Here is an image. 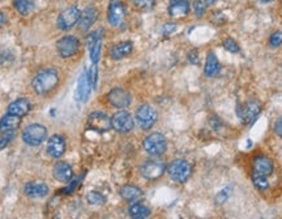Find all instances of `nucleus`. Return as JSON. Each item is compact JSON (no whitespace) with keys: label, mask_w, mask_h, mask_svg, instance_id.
Here are the masks:
<instances>
[{"label":"nucleus","mask_w":282,"mask_h":219,"mask_svg":"<svg viewBox=\"0 0 282 219\" xmlns=\"http://www.w3.org/2000/svg\"><path fill=\"white\" fill-rule=\"evenodd\" d=\"M59 84V73L55 68H45L39 71L31 81L35 94L46 96L55 89Z\"/></svg>","instance_id":"obj_1"},{"label":"nucleus","mask_w":282,"mask_h":219,"mask_svg":"<svg viewBox=\"0 0 282 219\" xmlns=\"http://www.w3.org/2000/svg\"><path fill=\"white\" fill-rule=\"evenodd\" d=\"M166 171L175 183L184 184L192 175V166L184 159H174L166 167Z\"/></svg>","instance_id":"obj_2"},{"label":"nucleus","mask_w":282,"mask_h":219,"mask_svg":"<svg viewBox=\"0 0 282 219\" xmlns=\"http://www.w3.org/2000/svg\"><path fill=\"white\" fill-rule=\"evenodd\" d=\"M142 146L149 155L161 157L167 150V140L163 134L155 132V133H151L145 137L144 141H142Z\"/></svg>","instance_id":"obj_3"},{"label":"nucleus","mask_w":282,"mask_h":219,"mask_svg":"<svg viewBox=\"0 0 282 219\" xmlns=\"http://www.w3.org/2000/svg\"><path fill=\"white\" fill-rule=\"evenodd\" d=\"M47 138V129L42 124H30L22 132V141L29 146H39Z\"/></svg>","instance_id":"obj_4"},{"label":"nucleus","mask_w":282,"mask_h":219,"mask_svg":"<svg viewBox=\"0 0 282 219\" xmlns=\"http://www.w3.org/2000/svg\"><path fill=\"white\" fill-rule=\"evenodd\" d=\"M260 112H262V105L256 100H250L248 102L241 105L237 110L238 117L243 124H251L258 119Z\"/></svg>","instance_id":"obj_5"},{"label":"nucleus","mask_w":282,"mask_h":219,"mask_svg":"<svg viewBox=\"0 0 282 219\" xmlns=\"http://www.w3.org/2000/svg\"><path fill=\"white\" fill-rule=\"evenodd\" d=\"M56 50L60 58L68 59L75 56L80 50V41L75 35H64L56 42Z\"/></svg>","instance_id":"obj_6"},{"label":"nucleus","mask_w":282,"mask_h":219,"mask_svg":"<svg viewBox=\"0 0 282 219\" xmlns=\"http://www.w3.org/2000/svg\"><path fill=\"white\" fill-rule=\"evenodd\" d=\"M157 119H158L157 111L149 105H141L136 111V120L141 129H150L157 123Z\"/></svg>","instance_id":"obj_7"},{"label":"nucleus","mask_w":282,"mask_h":219,"mask_svg":"<svg viewBox=\"0 0 282 219\" xmlns=\"http://www.w3.org/2000/svg\"><path fill=\"white\" fill-rule=\"evenodd\" d=\"M104 29H98L88 35V47H89L90 60L93 64H98L102 52V45H104Z\"/></svg>","instance_id":"obj_8"},{"label":"nucleus","mask_w":282,"mask_h":219,"mask_svg":"<svg viewBox=\"0 0 282 219\" xmlns=\"http://www.w3.org/2000/svg\"><path fill=\"white\" fill-rule=\"evenodd\" d=\"M111 127L114 130H117L118 133H130L135 127L134 117L131 113L127 111H118L111 117Z\"/></svg>","instance_id":"obj_9"},{"label":"nucleus","mask_w":282,"mask_h":219,"mask_svg":"<svg viewBox=\"0 0 282 219\" xmlns=\"http://www.w3.org/2000/svg\"><path fill=\"white\" fill-rule=\"evenodd\" d=\"M80 16H81V10L79 9V7L76 5H71L67 9H64L62 13L59 14L58 21H56V25L60 30H69L72 29L75 25H77L80 20Z\"/></svg>","instance_id":"obj_10"},{"label":"nucleus","mask_w":282,"mask_h":219,"mask_svg":"<svg viewBox=\"0 0 282 219\" xmlns=\"http://www.w3.org/2000/svg\"><path fill=\"white\" fill-rule=\"evenodd\" d=\"M166 166L162 161L158 159H150L146 161L140 168L141 176L146 180H157L165 174Z\"/></svg>","instance_id":"obj_11"},{"label":"nucleus","mask_w":282,"mask_h":219,"mask_svg":"<svg viewBox=\"0 0 282 219\" xmlns=\"http://www.w3.org/2000/svg\"><path fill=\"white\" fill-rule=\"evenodd\" d=\"M126 16H127V8H126L123 1H121V0H111L109 10H107L109 24L114 27L119 26L124 21Z\"/></svg>","instance_id":"obj_12"},{"label":"nucleus","mask_w":282,"mask_h":219,"mask_svg":"<svg viewBox=\"0 0 282 219\" xmlns=\"http://www.w3.org/2000/svg\"><path fill=\"white\" fill-rule=\"evenodd\" d=\"M92 85L88 77V69H83L77 80V86L75 90V100L77 103H86L89 100L90 93H92Z\"/></svg>","instance_id":"obj_13"},{"label":"nucleus","mask_w":282,"mask_h":219,"mask_svg":"<svg viewBox=\"0 0 282 219\" xmlns=\"http://www.w3.org/2000/svg\"><path fill=\"white\" fill-rule=\"evenodd\" d=\"M88 127L98 133H105L111 129V117L104 112H92L88 116Z\"/></svg>","instance_id":"obj_14"},{"label":"nucleus","mask_w":282,"mask_h":219,"mask_svg":"<svg viewBox=\"0 0 282 219\" xmlns=\"http://www.w3.org/2000/svg\"><path fill=\"white\" fill-rule=\"evenodd\" d=\"M107 101L110 103L111 106L115 109H127L132 102L131 94L126 89L122 88H115V89L110 90V93L107 94Z\"/></svg>","instance_id":"obj_15"},{"label":"nucleus","mask_w":282,"mask_h":219,"mask_svg":"<svg viewBox=\"0 0 282 219\" xmlns=\"http://www.w3.org/2000/svg\"><path fill=\"white\" fill-rule=\"evenodd\" d=\"M97 18H98V10L93 5H88L85 9L81 12V16H80V20L77 22L79 25V29L81 31L89 30L90 27L96 24Z\"/></svg>","instance_id":"obj_16"},{"label":"nucleus","mask_w":282,"mask_h":219,"mask_svg":"<svg viewBox=\"0 0 282 219\" xmlns=\"http://www.w3.org/2000/svg\"><path fill=\"white\" fill-rule=\"evenodd\" d=\"M47 153L52 158H60L66 153V140L60 134H54L47 141Z\"/></svg>","instance_id":"obj_17"},{"label":"nucleus","mask_w":282,"mask_h":219,"mask_svg":"<svg viewBox=\"0 0 282 219\" xmlns=\"http://www.w3.org/2000/svg\"><path fill=\"white\" fill-rule=\"evenodd\" d=\"M275 171L272 159H269L265 155H259L254 159V172L255 174L264 175V176H271Z\"/></svg>","instance_id":"obj_18"},{"label":"nucleus","mask_w":282,"mask_h":219,"mask_svg":"<svg viewBox=\"0 0 282 219\" xmlns=\"http://www.w3.org/2000/svg\"><path fill=\"white\" fill-rule=\"evenodd\" d=\"M24 193L31 199H43L48 195V187L45 183L29 182L25 185Z\"/></svg>","instance_id":"obj_19"},{"label":"nucleus","mask_w":282,"mask_h":219,"mask_svg":"<svg viewBox=\"0 0 282 219\" xmlns=\"http://www.w3.org/2000/svg\"><path fill=\"white\" fill-rule=\"evenodd\" d=\"M52 175L54 178L60 183H68L71 182V179L73 176V170L71 167V164H68L67 162H58V163L54 166V170H52Z\"/></svg>","instance_id":"obj_20"},{"label":"nucleus","mask_w":282,"mask_h":219,"mask_svg":"<svg viewBox=\"0 0 282 219\" xmlns=\"http://www.w3.org/2000/svg\"><path fill=\"white\" fill-rule=\"evenodd\" d=\"M31 110V103L25 98H18V100L13 101L12 103H9V106L7 109L8 113H12V115H16V116H26Z\"/></svg>","instance_id":"obj_21"},{"label":"nucleus","mask_w":282,"mask_h":219,"mask_svg":"<svg viewBox=\"0 0 282 219\" xmlns=\"http://www.w3.org/2000/svg\"><path fill=\"white\" fill-rule=\"evenodd\" d=\"M134 51V43L131 41H123L113 46L110 50V56L114 60H121Z\"/></svg>","instance_id":"obj_22"},{"label":"nucleus","mask_w":282,"mask_h":219,"mask_svg":"<svg viewBox=\"0 0 282 219\" xmlns=\"http://www.w3.org/2000/svg\"><path fill=\"white\" fill-rule=\"evenodd\" d=\"M21 117L12 115V113H7L5 116L0 119V132L3 133H13L14 130L20 127Z\"/></svg>","instance_id":"obj_23"},{"label":"nucleus","mask_w":282,"mask_h":219,"mask_svg":"<svg viewBox=\"0 0 282 219\" xmlns=\"http://www.w3.org/2000/svg\"><path fill=\"white\" fill-rule=\"evenodd\" d=\"M119 193H121L122 199L127 202H136L140 199H142V196H144L142 191H141L139 187H136V185H130V184L122 187Z\"/></svg>","instance_id":"obj_24"},{"label":"nucleus","mask_w":282,"mask_h":219,"mask_svg":"<svg viewBox=\"0 0 282 219\" xmlns=\"http://www.w3.org/2000/svg\"><path fill=\"white\" fill-rule=\"evenodd\" d=\"M169 16L172 18L186 17L191 10V5L187 0L184 1H178V3H171L169 7Z\"/></svg>","instance_id":"obj_25"},{"label":"nucleus","mask_w":282,"mask_h":219,"mask_svg":"<svg viewBox=\"0 0 282 219\" xmlns=\"http://www.w3.org/2000/svg\"><path fill=\"white\" fill-rule=\"evenodd\" d=\"M204 72L207 77H214L221 72V64L214 52H209L207 56V62L204 67Z\"/></svg>","instance_id":"obj_26"},{"label":"nucleus","mask_w":282,"mask_h":219,"mask_svg":"<svg viewBox=\"0 0 282 219\" xmlns=\"http://www.w3.org/2000/svg\"><path fill=\"white\" fill-rule=\"evenodd\" d=\"M128 214L131 218L135 219H144L150 217L151 210L149 209L148 206L144 205V204H140V202H134L130 208H128Z\"/></svg>","instance_id":"obj_27"},{"label":"nucleus","mask_w":282,"mask_h":219,"mask_svg":"<svg viewBox=\"0 0 282 219\" xmlns=\"http://www.w3.org/2000/svg\"><path fill=\"white\" fill-rule=\"evenodd\" d=\"M13 7L20 14L28 16L31 10L34 9V4L31 3L30 0H14Z\"/></svg>","instance_id":"obj_28"},{"label":"nucleus","mask_w":282,"mask_h":219,"mask_svg":"<svg viewBox=\"0 0 282 219\" xmlns=\"http://www.w3.org/2000/svg\"><path fill=\"white\" fill-rule=\"evenodd\" d=\"M252 183H254L255 188L259 189L260 192H264L269 188L268 176H264V175L252 172Z\"/></svg>","instance_id":"obj_29"},{"label":"nucleus","mask_w":282,"mask_h":219,"mask_svg":"<svg viewBox=\"0 0 282 219\" xmlns=\"http://www.w3.org/2000/svg\"><path fill=\"white\" fill-rule=\"evenodd\" d=\"M86 200H88L90 205H104L105 202H106V197L102 193L96 191L89 192L88 196H86Z\"/></svg>","instance_id":"obj_30"},{"label":"nucleus","mask_w":282,"mask_h":219,"mask_svg":"<svg viewBox=\"0 0 282 219\" xmlns=\"http://www.w3.org/2000/svg\"><path fill=\"white\" fill-rule=\"evenodd\" d=\"M134 5L140 10H150L154 8L155 0H132Z\"/></svg>","instance_id":"obj_31"},{"label":"nucleus","mask_w":282,"mask_h":219,"mask_svg":"<svg viewBox=\"0 0 282 219\" xmlns=\"http://www.w3.org/2000/svg\"><path fill=\"white\" fill-rule=\"evenodd\" d=\"M88 77H89L92 89L94 90L97 88V82H98V68H97V64H93L90 67V69H88Z\"/></svg>","instance_id":"obj_32"},{"label":"nucleus","mask_w":282,"mask_h":219,"mask_svg":"<svg viewBox=\"0 0 282 219\" xmlns=\"http://www.w3.org/2000/svg\"><path fill=\"white\" fill-rule=\"evenodd\" d=\"M207 5L204 3V0H195L193 3V12L196 14L197 17H203L205 12H207Z\"/></svg>","instance_id":"obj_33"},{"label":"nucleus","mask_w":282,"mask_h":219,"mask_svg":"<svg viewBox=\"0 0 282 219\" xmlns=\"http://www.w3.org/2000/svg\"><path fill=\"white\" fill-rule=\"evenodd\" d=\"M222 46L225 47V50L229 52H231V54H238L239 52V46H238L237 42L234 41V39H231V38H227V39H225L224 43H222Z\"/></svg>","instance_id":"obj_34"},{"label":"nucleus","mask_w":282,"mask_h":219,"mask_svg":"<svg viewBox=\"0 0 282 219\" xmlns=\"http://www.w3.org/2000/svg\"><path fill=\"white\" fill-rule=\"evenodd\" d=\"M269 45L272 47H280L282 45V31H276L269 38Z\"/></svg>","instance_id":"obj_35"},{"label":"nucleus","mask_w":282,"mask_h":219,"mask_svg":"<svg viewBox=\"0 0 282 219\" xmlns=\"http://www.w3.org/2000/svg\"><path fill=\"white\" fill-rule=\"evenodd\" d=\"M230 192H231V188L230 187H227V188L222 189V191L217 195L216 197V202L218 204V205H221V204H224L225 201H226L227 199H229V196H230Z\"/></svg>","instance_id":"obj_36"},{"label":"nucleus","mask_w":282,"mask_h":219,"mask_svg":"<svg viewBox=\"0 0 282 219\" xmlns=\"http://www.w3.org/2000/svg\"><path fill=\"white\" fill-rule=\"evenodd\" d=\"M175 30H176V24H174V22H167V24L163 25L162 33H163V35H170Z\"/></svg>","instance_id":"obj_37"},{"label":"nucleus","mask_w":282,"mask_h":219,"mask_svg":"<svg viewBox=\"0 0 282 219\" xmlns=\"http://www.w3.org/2000/svg\"><path fill=\"white\" fill-rule=\"evenodd\" d=\"M12 137H13V136H12L10 133H5V136L0 137V150H3L4 147L9 144V141L12 140Z\"/></svg>","instance_id":"obj_38"},{"label":"nucleus","mask_w":282,"mask_h":219,"mask_svg":"<svg viewBox=\"0 0 282 219\" xmlns=\"http://www.w3.org/2000/svg\"><path fill=\"white\" fill-rule=\"evenodd\" d=\"M188 60L189 63H192V64H197V63H199V52H197V50H192V51L189 52Z\"/></svg>","instance_id":"obj_39"},{"label":"nucleus","mask_w":282,"mask_h":219,"mask_svg":"<svg viewBox=\"0 0 282 219\" xmlns=\"http://www.w3.org/2000/svg\"><path fill=\"white\" fill-rule=\"evenodd\" d=\"M77 183H79V180H75V182H72V184L68 185L67 188L63 189V193H66V195H71V193L75 191L76 187H77Z\"/></svg>","instance_id":"obj_40"},{"label":"nucleus","mask_w":282,"mask_h":219,"mask_svg":"<svg viewBox=\"0 0 282 219\" xmlns=\"http://www.w3.org/2000/svg\"><path fill=\"white\" fill-rule=\"evenodd\" d=\"M275 132L282 138V117H280V119L277 120V123H276L275 125Z\"/></svg>","instance_id":"obj_41"},{"label":"nucleus","mask_w":282,"mask_h":219,"mask_svg":"<svg viewBox=\"0 0 282 219\" xmlns=\"http://www.w3.org/2000/svg\"><path fill=\"white\" fill-rule=\"evenodd\" d=\"M8 22V17L7 14L4 13L3 10H0V27H3L4 25Z\"/></svg>","instance_id":"obj_42"},{"label":"nucleus","mask_w":282,"mask_h":219,"mask_svg":"<svg viewBox=\"0 0 282 219\" xmlns=\"http://www.w3.org/2000/svg\"><path fill=\"white\" fill-rule=\"evenodd\" d=\"M217 0H204V3H205V5L207 7H210V5H213L214 3H216Z\"/></svg>","instance_id":"obj_43"},{"label":"nucleus","mask_w":282,"mask_h":219,"mask_svg":"<svg viewBox=\"0 0 282 219\" xmlns=\"http://www.w3.org/2000/svg\"><path fill=\"white\" fill-rule=\"evenodd\" d=\"M260 3H264V4H268V3H273L276 0H259Z\"/></svg>","instance_id":"obj_44"},{"label":"nucleus","mask_w":282,"mask_h":219,"mask_svg":"<svg viewBox=\"0 0 282 219\" xmlns=\"http://www.w3.org/2000/svg\"><path fill=\"white\" fill-rule=\"evenodd\" d=\"M178 1H184V0H170V3H178Z\"/></svg>","instance_id":"obj_45"},{"label":"nucleus","mask_w":282,"mask_h":219,"mask_svg":"<svg viewBox=\"0 0 282 219\" xmlns=\"http://www.w3.org/2000/svg\"><path fill=\"white\" fill-rule=\"evenodd\" d=\"M4 62V58H3V55L0 54V64H1V63Z\"/></svg>","instance_id":"obj_46"}]
</instances>
